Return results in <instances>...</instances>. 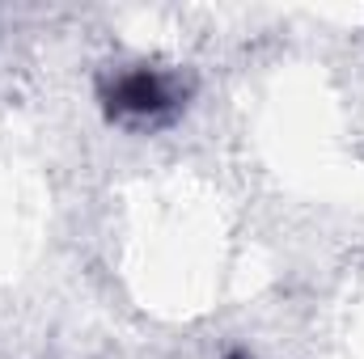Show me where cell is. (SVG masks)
Wrapping results in <instances>:
<instances>
[{
    "label": "cell",
    "mask_w": 364,
    "mask_h": 359,
    "mask_svg": "<svg viewBox=\"0 0 364 359\" xmlns=\"http://www.w3.org/2000/svg\"><path fill=\"white\" fill-rule=\"evenodd\" d=\"M102 106L123 127H161L178 114V85L157 68H127L102 85Z\"/></svg>",
    "instance_id": "cell-1"
}]
</instances>
